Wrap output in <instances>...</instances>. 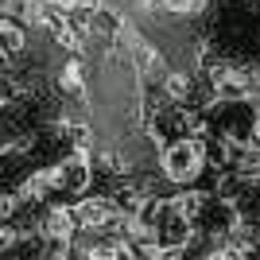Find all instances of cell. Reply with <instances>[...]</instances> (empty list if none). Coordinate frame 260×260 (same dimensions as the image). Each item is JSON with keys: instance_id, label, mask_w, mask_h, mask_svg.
<instances>
[{"instance_id": "cell-10", "label": "cell", "mask_w": 260, "mask_h": 260, "mask_svg": "<svg viewBox=\"0 0 260 260\" xmlns=\"http://www.w3.org/2000/svg\"><path fill=\"white\" fill-rule=\"evenodd\" d=\"M16 241H20V233H16V229H12L8 221H0V249H12Z\"/></svg>"}, {"instance_id": "cell-5", "label": "cell", "mask_w": 260, "mask_h": 260, "mask_svg": "<svg viewBox=\"0 0 260 260\" xmlns=\"http://www.w3.org/2000/svg\"><path fill=\"white\" fill-rule=\"evenodd\" d=\"M23 51H27V27L20 20H4L0 23V58L16 62Z\"/></svg>"}, {"instance_id": "cell-3", "label": "cell", "mask_w": 260, "mask_h": 260, "mask_svg": "<svg viewBox=\"0 0 260 260\" xmlns=\"http://www.w3.org/2000/svg\"><path fill=\"white\" fill-rule=\"evenodd\" d=\"M89 175H93V167H89L86 152H74L66 155L58 167H54V179H58V190H70V194H82L89 186Z\"/></svg>"}, {"instance_id": "cell-1", "label": "cell", "mask_w": 260, "mask_h": 260, "mask_svg": "<svg viewBox=\"0 0 260 260\" xmlns=\"http://www.w3.org/2000/svg\"><path fill=\"white\" fill-rule=\"evenodd\" d=\"M202 163H206V155H202V144L190 140V136H183V140H167V144H163L159 167H163V175H167L175 186H183V183H190V179H198Z\"/></svg>"}, {"instance_id": "cell-7", "label": "cell", "mask_w": 260, "mask_h": 260, "mask_svg": "<svg viewBox=\"0 0 260 260\" xmlns=\"http://www.w3.org/2000/svg\"><path fill=\"white\" fill-rule=\"evenodd\" d=\"M58 86H62V93H82V86H86V66H82V58H70V62L58 70Z\"/></svg>"}, {"instance_id": "cell-6", "label": "cell", "mask_w": 260, "mask_h": 260, "mask_svg": "<svg viewBox=\"0 0 260 260\" xmlns=\"http://www.w3.org/2000/svg\"><path fill=\"white\" fill-rule=\"evenodd\" d=\"M163 93L171 101H186L190 93H194V78L186 74V70H171V74L163 78Z\"/></svg>"}, {"instance_id": "cell-2", "label": "cell", "mask_w": 260, "mask_h": 260, "mask_svg": "<svg viewBox=\"0 0 260 260\" xmlns=\"http://www.w3.org/2000/svg\"><path fill=\"white\" fill-rule=\"evenodd\" d=\"M70 210H74L78 229H109V225H117V221H120L117 202L105 198V194H89V198H82V202L70 206Z\"/></svg>"}, {"instance_id": "cell-11", "label": "cell", "mask_w": 260, "mask_h": 260, "mask_svg": "<svg viewBox=\"0 0 260 260\" xmlns=\"http://www.w3.org/2000/svg\"><path fill=\"white\" fill-rule=\"evenodd\" d=\"M256 89H260V74H256Z\"/></svg>"}, {"instance_id": "cell-9", "label": "cell", "mask_w": 260, "mask_h": 260, "mask_svg": "<svg viewBox=\"0 0 260 260\" xmlns=\"http://www.w3.org/2000/svg\"><path fill=\"white\" fill-rule=\"evenodd\" d=\"M23 210V202H20V194L16 190H8V194H0V221H8V217H16Z\"/></svg>"}, {"instance_id": "cell-8", "label": "cell", "mask_w": 260, "mask_h": 260, "mask_svg": "<svg viewBox=\"0 0 260 260\" xmlns=\"http://www.w3.org/2000/svg\"><path fill=\"white\" fill-rule=\"evenodd\" d=\"M163 12H171V16H194V12L206 8V0H155Z\"/></svg>"}, {"instance_id": "cell-4", "label": "cell", "mask_w": 260, "mask_h": 260, "mask_svg": "<svg viewBox=\"0 0 260 260\" xmlns=\"http://www.w3.org/2000/svg\"><path fill=\"white\" fill-rule=\"evenodd\" d=\"M78 233V221H74V210L70 206H51L43 214V237L51 245H70Z\"/></svg>"}]
</instances>
